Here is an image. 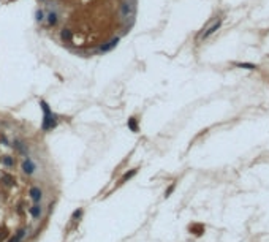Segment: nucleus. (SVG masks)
Here are the masks:
<instances>
[{
  "label": "nucleus",
  "mask_w": 269,
  "mask_h": 242,
  "mask_svg": "<svg viewBox=\"0 0 269 242\" xmlns=\"http://www.w3.org/2000/svg\"><path fill=\"white\" fill-rule=\"evenodd\" d=\"M117 43H119V38H113V40H109L106 45H103L101 48H100V51H103V52H106V51H111L113 48H116L117 46Z\"/></svg>",
  "instance_id": "39448f33"
},
{
  "label": "nucleus",
  "mask_w": 269,
  "mask_h": 242,
  "mask_svg": "<svg viewBox=\"0 0 269 242\" xmlns=\"http://www.w3.org/2000/svg\"><path fill=\"white\" fill-rule=\"evenodd\" d=\"M190 231L193 233V234H196V236H201V234H203V231H204V226H203V225H192L190 226Z\"/></svg>",
  "instance_id": "9d476101"
},
{
  "label": "nucleus",
  "mask_w": 269,
  "mask_h": 242,
  "mask_svg": "<svg viewBox=\"0 0 269 242\" xmlns=\"http://www.w3.org/2000/svg\"><path fill=\"white\" fill-rule=\"evenodd\" d=\"M48 24L49 25H55V24H57V13H49L48 14Z\"/></svg>",
  "instance_id": "dca6fc26"
},
{
  "label": "nucleus",
  "mask_w": 269,
  "mask_h": 242,
  "mask_svg": "<svg viewBox=\"0 0 269 242\" xmlns=\"http://www.w3.org/2000/svg\"><path fill=\"white\" fill-rule=\"evenodd\" d=\"M174 188H176V184H171L170 187H168V190L165 191V198H168V196H170V195L174 191Z\"/></svg>",
  "instance_id": "a211bd4d"
},
{
  "label": "nucleus",
  "mask_w": 269,
  "mask_h": 242,
  "mask_svg": "<svg viewBox=\"0 0 269 242\" xmlns=\"http://www.w3.org/2000/svg\"><path fill=\"white\" fill-rule=\"evenodd\" d=\"M81 215H82V211H81V209H78V211H75V212H73L71 218H73V220H76V218H79Z\"/></svg>",
  "instance_id": "aec40b11"
},
{
  "label": "nucleus",
  "mask_w": 269,
  "mask_h": 242,
  "mask_svg": "<svg viewBox=\"0 0 269 242\" xmlns=\"http://www.w3.org/2000/svg\"><path fill=\"white\" fill-rule=\"evenodd\" d=\"M24 234H25V229H19V231L16 233V236L10 239V242H21V239L24 237Z\"/></svg>",
  "instance_id": "4468645a"
},
{
  "label": "nucleus",
  "mask_w": 269,
  "mask_h": 242,
  "mask_svg": "<svg viewBox=\"0 0 269 242\" xmlns=\"http://www.w3.org/2000/svg\"><path fill=\"white\" fill-rule=\"evenodd\" d=\"M131 13H133V5L130 2H122L120 3V14H122V17H128Z\"/></svg>",
  "instance_id": "7ed1b4c3"
},
{
  "label": "nucleus",
  "mask_w": 269,
  "mask_h": 242,
  "mask_svg": "<svg viewBox=\"0 0 269 242\" xmlns=\"http://www.w3.org/2000/svg\"><path fill=\"white\" fill-rule=\"evenodd\" d=\"M22 171H24L25 174H32L35 171V165H33V161H32L30 158H27V160L22 163Z\"/></svg>",
  "instance_id": "423d86ee"
},
{
  "label": "nucleus",
  "mask_w": 269,
  "mask_h": 242,
  "mask_svg": "<svg viewBox=\"0 0 269 242\" xmlns=\"http://www.w3.org/2000/svg\"><path fill=\"white\" fill-rule=\"evenodd\" d=\"M136 173H138L136 169H131V171H128V173H125V174L122 176V179H120V182H127L128 179H131V177H133V176H135Z\"/></svg>",
  "instance_id": "2eb2a0df"
},
{
  "label": "nucleus",
  "mask_w": 269,
  "mask_h": 242,
  "mask_svg": "<svg viewBox=\"0 0 269 242\" xmlns=\"http://www.w3.org/2000/svg\"><path fill=\"white\" fill-rule=\"evenodd\" d=\"M128 128L131 130V131H135V133L138 131V122H136L135 117H130L128 119Z\"/></svg>",
  "instance_id": "ddd939ff"
},
{
  "label": "nucleus",
  "mask_w": 269,
  "mask_h": 242,
  "mask_svg": "<svg viewBox=\"0 0 269 242\" xmlns=\"http://www.w3.org/2000/svg\"><path fill=\"white\" fill-rule=\"evenodd\" d=\"M7 236H8V229L7 228H2V229H0V242L3 241Z\"/></svg>",
  "instance_id": "6ab92c4d"
},
{
  "label": "nucleus",
  "mask_w": 269,
  "mask_h": 242,
  "mask_svg": "<svg viewBox=\"0 0 269 242\" xmlns=\"http://www.w3.org/2000/svg\"><path fill=\"white\" fill-rule=\"evenodd\" d=\"M30 198L33 199L35 203H40L41 198H43V193H41V190L38 187H32L30 188Z\"/></svg>",
  "instance_id": "20e7f679"
},
{
  "label": "nucleus",
  "mask_w": 269,
  "mask_h": 242,
  "mask_svg": "<svg viewBox=\"0 0 269 242\" xmlns=\"http://www.w3.org/2000/svg\"><path fill=\"white\" fill-rule=\"evenodd\" d=\"M43 19H44V13H43V11H37V21H38V22H41Z\"/></svg>",
  "instance_id": "412c9836"
},
{
  "label": "nucleus",
  "mask_w": 269,
  "mask_h": 242,
  "mask_svg": "<svg viewBox=\"0 0 269 242\" xmlns=\"http://www.w3.org/2000/svg\"><path fill=\"white\" fill-rule=\"evenodd\" d=\"M30 214H32V217H33V218H38L41 215V207L38 204L32 206V207H30Z\"/></svg>",
  "instance_id": "f8f14e48"
},
{
  "label": "nucleus",
  "mask_w": 269,
  "mask_h": 242,
  "mask_svg": "<svg viewBox=\"0 0 269 242\" xmlns=\"http://www.w3.org/2000/svg\"><path fill=\"white\" fill-rule=\"evenodd\" d=\"M222 27V19H217V21H214L211 25H209L208 29H204V32L200 35V38H203V40H206V38H209L211 35H214L215 32L218 30V29Z\"/></svg>",
  "instance_id": "f03ea898"
},
{
  "label": "nucleus",
  "mask_w": 269,
  "mask_h": 242,
  "mask_svg": "<svg viewBox=\"0 0 269 242\" xmlns=\"http://www.w3.org/2000/svg\"><path fill=\"white\" fill-rule=\"evenodd\" d=\"M2 163H3L5 166H13V165H14V158L5 155V157H2Z\"/></svg>",
  "instance_id": "f3484780"
},
{
  "label": "nucleus",
  "mask_w": 269,
  "mask_h": 242,
  "mask_svg": "<svg viewBox=\"0 0 269 242\" xmlns=\"http://www.w3.org/2000/svg\"><path fill=\"white\" fill-rule=\"evenodd\" d=\"M14 149H16L19 153H24V155H27V147L21 143V141H14Z\"/></svg>",
  "instance_id": "1a4fd4ad"
},
{
  "label": "nucleus",
  "mask_w": 269,
  "mask_h": 242,
  "mask_svg": "<svg viewBox=\"0 0 269 242\" xmlns=\"http://www.w3.org/2000/svg\"><path fill=\"white\" fill-rule=\"evenodd\" d=\"M2 182H3L7 187H11V185L14 184V177L11 176V174H7V173H3L2 174Z\"/></svg>",
  "instance_id": "6e6552de"
},
{
  "label": "nucleus",
  "mask_w": 269,
  "mask_h": 242,
  "mask_svg": "<svg viewBox=\"0 0 269 242\" xmlns=\"http://www.w3.org/2000/svg\"><path fill=\"white\" fill-rule=\"evenodd\" d=\"M40 105H41V109H43V113H44V117H43V130H44V131L52 130L55 125H57V116H55V114H52V111L49 109V105L44 101V100H41Z\"/></svg>",
  "instance_id": "f257e3e1"
},
{
  "label": "nucleus",
  "mask_w": 269,
  "mask_h": 242,
  "mask_svg": "<svg viewBox=\"0 0 269 242\" xmlns=\"http://www.w3.org/2000/svg\"><path fill=\"white\" fill-rule=\"evenodd\" d=\"M236 67H241V68H245V70H255L256 65L255 63H247V62H238V63H234Z\"/></svg>",
  "instance_id": "9b49d317"
},
{
  "label": "nucleus",
  "mask_w": 269,
  "mask_h": 242,
  "mask_svg": "<svg viewBox=\"0 0 269 242\" xmlns=\"http://www.w3.org/2000/svg\"><path fill=\"white\" fill-rule=\"evenodd\" d=\"M60 38H62V41H71V38H73V32L70 30V29H62V32H60Z\"/></svg>",
  "instance_id": "0eeeda50"
}]
</instances>
